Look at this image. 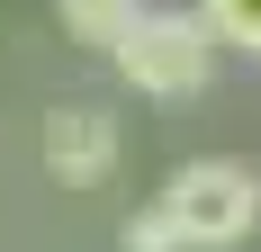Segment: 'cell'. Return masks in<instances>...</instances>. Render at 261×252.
Masks as SVG:
<instances>
[{"label": "cell", "mask_w": 261, "mask_h": 252, "mask_svg": "<svg viewBox=\"0 0 261 252\" xmlns=\"http://www.w3.org/2000/svg\"><path fill=\"white\" fill-rule=\"evenodd\" d=\"M108 63L126 72L135 99H198L207 72H216V27L198 18V9H144V18L117 36Z\"/></svg>", "instance_id": "6da1fadb"}, {"label": "cell", "mask_w": 261, "mask_h": 252, "mask_svg": "<svg viewBox=\"0 0 261 252\" xmlns=\"http://www.w3.org/2000/svg\"><path fill=\"white\" fill-rule=\"evenodd\" d=\"M162 216L180 225V243L189 252H225V243H243V234L261 225V171L252 162H180L171 171V189H162Z\"/></svg>", "instance_id": "7a4b0ae2"}, {"label": "cell", "mask_w": 261, "mask_h": 252, "mask_svg": "<svg viewBox=\"0 0 261 252\" xmlns=\"http://www.w3.org/2000/svg\"><path fill=\"white\" fill-rule=\"evenodd\" d=\"M36 153H45V171L63 180V189H99V180L117 171V117H108L99 99H63V108H45Z\"/></svg>", "instance_id": "3957f363"}, {"label": "cell", "mask_w": 261, "mask_h": 252, "mask_svg": "<svg viewBox=\"0 0 261 252\" xmlns=\"http://www.w3.org/2000/svg\"><path fill=\"white\" fill-rule=\"evenodd\" d=\"M135 18H144L135 0H63V27H72L81 45H108V54H117V36H126Z\"/></svg>", "instance_id": "277c9868"}, {"label": "cell", "mask_w": 261, "mask_h": 252, "mask_svg": "<svg viewBox=\"0 0 261 252\" xmlns=\"http://www.w3.org/2000/svg\"><path fill=\"white\" fill-rule=\"evenodd\" d=\"M198 18L216 27V45H243V54H261V0H207Z\"/></svg>", "instance_id": "5b68a950"}, {"label": "cell", "mask_w": 261, "mask_h": 252, "mask_svg": "<svg viewBox=\"0 0 261 252\" xmlns=\"http://www.w3.org/2000/svg\"><path fill=\"white\" fill-rule=\"evenodd\" d=\"M117 243H126V252H189V243H180V225L162 216V198L144 207V216H126V234H117Z\"/></svg>", "instance_id": "8992f818"}]
</instances>
